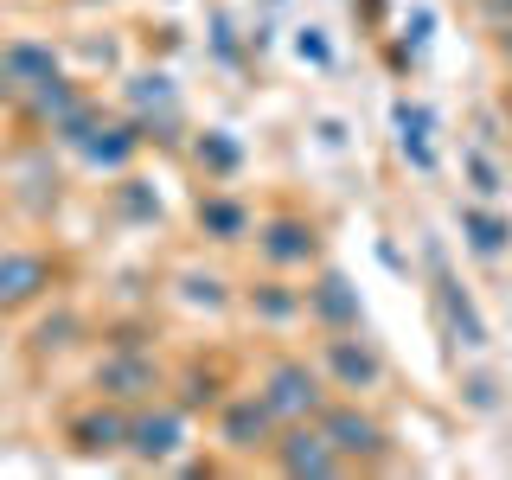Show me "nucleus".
Instances as JSON below:
<instances>
[{
    "instance_id": "1",
    "label": "nucleus",
    "mask_w": 512,
    "mask_h": 480,
    "mask_svg": "<svg viewBox=\"0 0 512 480\" xmlns=\"http://www.w3.org/2000/svg\"><path fill=\"white\" fill-rule=\"evenodd\" d=\"M256 397H263L269 410H276V423H314L320 410H327L333 384L327 372H320V359H308V352H276V359L263 365V378H256Z\"/></svg>"
},
{
    "instance_id": "2",
    "label": "nucleus",
    "mask_w": 512,
    "mask_h": 480,
    "mask_svg": "<svg viewBox=\"0 0 512 480\" xmlns=\"http://www.w3.org/2000/svg\"><path fill=\"white\" fill-rule=\"evenodd\" d=\"M167 359H160L154 346H103V359L90 365V391L109 397V404H154V397H167Z\"/></svg>"
},
{
    "instance_id": "3",
    "label": "nucleus",
    "mask_w": 512,
    "mask_h": 480,
    "mask_svg": "<svg viewBox=\"0 0 512 480\" xmlns=\"http://www.w3.org/2000/svg\"><path fill=\"white\" fill-rule=\"evenodd\" d=\"M58 282H64V256L32 250V244H7V250H0V314H7V320L45 308V301L58 295Z\"/></svg>"
},
{
    "instance_id": "4",
    "label": "nucleus",
    "mask_w": 512,
    "mask_h": 480,
    "mask_svg": "<svg viewBox=\"0 0 512 480\" xmlns=\"http://www.w3.org/2000/svg\"><path fill=\"white\" fill-rule=\"evenodd\" d=\"M250 244H256V263H263V269L295 276V269H314L320 263V224L308 212H295V205H276L269 218H256Z\"/></svg>"
},
{
    "instance_id": "5",
    "label": "nucleus",
    "mask_w": 512,
    "mask_h": 480,
    "mask_svg": "<svg viewBox=\"0 0 512 480\" xmlns=\"http://www.w3.org/2000/svg\"><path fill=\"white\" fill-rule=\"evenodd\" d=\"M314 423L327 429V442L346 455V468H378V461H391V429L365 410V397H327V410H320Z\"/></svg>"
},
{
    "instance_id": "6",
    "label": "nucleus",
    "mask_w": 512,
    "mask_h": 480,
    "mask_svg": "<svg viewBox=\"0 0 512 480\" xmlns=\"http://www.w3.org/2000/svg\"><path fill=\"white\" fill-rule=\"evenodd\" d=\"M320 372H327V384L340 397H372L378 384H384V352L365 340V327L359 333H320Z\"/></svg>"
},
{
    "instance_id": "7",
    "label": "nucleus",
    "mask_w": 512,
    "mask_h": 480,
    "mask_svg": "<svg viewBox=\"0 0 512 480\" xmlns=\"http://www.w3.org/2000/svg\"><path fill=\"white\" fill-rule=\"evenodd\" d=\"M212 429H218V442L231 448V455H256V461H269V448L282 436L276 410H269L256 391H224L218 410H212Z\"/></svg>"
},
{
    "instance_id": "8",
    "label": "nucleus",
    "mask_w": 512,
    "mask_h": 480,
    "mask_svg": "<svg viewBox=\"0 0 512 480\" xmlns=\"http://www.w3.org/2000/svg\"><path fill=\"white\" fill-rule=\"evenodd\" d=\"M186 423H192V416L173 404V397L135 404V410H128V455H135L141 468H167V461L186 448Z\"/></svg>"
},
{
    "instance_id": "9",
    "label": "nucleus",
    "mask_w": 512,
    "mask_h": 480,
    "mask_svg": "<svg viewBox=\"0 0 512 480\" xmlns=\"http://www.w3.org/2000/svg\"><path fill=\"white\" fill-rule=\"evenodd\" d=\"M269 468L288 474V480H333V474H352L346 455L327 442V429L320 423H288L276 448H269Z\"/></svg>"
},
{
    "instance_id": "10",
    "label": "nucleus",
    "mask_w": 512,
    "mask_h": 480,
    "mask_svg": "<svg viewBox=\"0 0 512 480\" xmlns=\"http://www.w3.org/2000/svg\"><path fill=\"white\" fill-rule=\"evenodd\" d=\"M64 448L84 461H109L128 455V404H109V397H90L84 410L64 416Z\"/></svg>"
},
{
    "instance_id": "11",
    "label": "nucleus",
    "mask_w": 512,
    "mask_h": 480,
    "mask_svg": "<svg viewBox=\"0 0 512 480\" xmlns=\"http://www.w3.org/2000/svg\"><path fill=\"white\" fill-rule=\"evenodd\" d=\"M192 224H199L205 244L237 250V244H250L256 212H250L244 192H231V186H212V180H205V186H199V199H192Z\"/></svg>"
},
{
    "instance_id": "12",
    "label": "nucleus",
    "mask_w": 512,
    "mask_h": 480,
    "mask_svg": "<svg viewBox=\"0 0 512 480\" xmlns=\"http://www.w3.org/2000/svg\"><path fill=\"white\" fill-rule=\"evenodd\" d=\"M84 96H90V90L77 84V77H64V71H58V77L32 84V90L20 96V103H13V122H20L26 135H39V141H45V135H52V128H58L64 116H71L77 103H84Z\"/></svg>"
},
{
    "instance_id": "13",
    "label": "nucleus",
    "mask_w": 512,
    "mask_h": 480,
    "mask_svg": "<svg viewBox=\"0 0 512 480\" xmlns=\"http://www.w3.org/2000/svg\"><path fill=\"white\" fill-rule=\"evenodd\" d=\"M308 327H320V333H359L365 327L359 288H352L340 269H320L308 282Z\"/></svg>"
},
{
    "instance_id": "14",
    "label": "nucleus",
    "mask_w": 512,
    "mask_h": 480,
    "mask_svg": "<svg viewBox=\"0 0 512 480\" xmlns=\"http://www.w3.org/2000/svg\"><path fill=\"white\" fill-rule=\"evenodd\" d=\"M237 301H244L250 320H263V327H295V320H308V288H295L282 269L244 282V288H237Z\"/></svg>"
},
{
    "instance_id": "15",
    "label": "nucleus",
    "mask_w": 512,
    "mask_h": 480,
    "mask_svg": "<svg viewBox=\"0 0 512 480\" xmlns=\"http://www.w3.org/2000/svg\"><path fill=\"white\" fill-rule=\"evenodd\" d=\"M141 148H148V141H141V128L128 122V116H103V122H96L90 135H84V148H77V160L116 180V173H128V167H135V154H141Z\"/></svg>"
},
{
    "instance_id": "16",
    "label": "nucleus",
    "mask_w": 512,
    "mask_h": 480,
    "mask_svg": "<svg viewBox=\"0 0 512 480\" xmlns=\"http://www.w3.org/2000/svg\"><path fill=\"white\" fill-rule=\"evenodd\" d=\"M0 64H7V77L20 84V96H26L32 84H45V77L64 71L58 45H52V39H32V32H26V39H7V45H0Z\"/></svg>"
},
{
    "instance_id": "17",
    "label": "nucleus",
    "mask_w": 512,
    "mask_h": 480,
    "mask_svg": "<svg viewBox=\"0 0 512 480\" xmlns=\"http://www.w3.org/2000/svg\"><path fill=\"white\" fill-rule=\"evenodd\" d=\"M186 160H192V167H199L212 186H224V180H237V173H244V141H237L231 128H205V135L186 141Z\"/></svg>"
},
{
    "instance_id": "18",
    "label": "nucleus",
    "mask_w": 512,
    "mask_h": 480,
    "mask_svg": "<svg viewBox=\"0 0 512 480\" xmlns=\"http://www.w3.org/2000/svg\"><path fill=\"white\" fill-rule=\"evenodd\" d=\"M455 218H461V237H468V250H474V256L500 263V256L512 250V218L487 212V205H455Z\"/></svg>"
},
{
    "instance_id": "19",
    "label": "nucleus",
    "mask_w": 512,
    "mask_h": 480,
    "mask_svg": "<svg viewBox=\"0 0 512 480\" xmlns=\"http://www.w3.org/2000/svg\"><path fill=\"white\" fill-rule=\"evenodd\" d=\"M436 295H442V314H448V327H455V340L468 346V352L487 346V320H480V308L468 301V288L448 276V269H436Z\"/></svg>"
},
{
    "instance_id": "20",
    "label": "nucleus",
    "mask_w": 512,
    "mask_h": 480,
    "mask_svg": "<svg viewBox=\"0 0 512 480\" xmlns=\"http://www.w3.org/2000/svg\"><path fill=\"white\" fill-rule=\"evenodd\" d=\"M167 397H173V404H180L186 416H199V410H218V397H224V372H218V365H205V359H192L186 372H173Z\"/></svg>"
},
{
    "instance_id": "21",
    "label": "nucleus",
    "mask_w": 512,
    "mask_h": 480,
    "mask_svg": "<svg viewBox=\"0 0 512 480\" xmlns=\"http://www.w3.org/2000/svg\"><path fill=\"white\" fill-rule=\"evenodd\" d=\"M391 122H397V148H404V160H416L423 173L436 167V154H429V128H436V116H429L423 103H410V96H397Z\"/></svg>"
},
{
    "instance_id": "22",
    "label": "nucleus",
    "mask_w": 512,
    "mask_h": 480,
    "mask_svg": "<svg viewBox=\"0 0 512 480\" xmlns=\"http://www.w3.org/2000/svg\"><path fill=\"white\" fill-rule=\"evenodd\" d=\"M173 295L186 301V308H205V314H224L237 301V288L218 276V269H173Z\"/></svg>"
},
{
    "instance_id": "23",
    "label": "nucleus",
    "mask_w": 512,
    "mask_h": 480,
    "mask_svg": "<svg viewBox=\"0 0 512 480\" xmlns=\"http://www.w3.org/2000/svg\"><path fill=\"white\" fill-rule=\"evenodd\" d=\"M84 314H77V308H58V314H45L39 320V327H32V340H26V352H32V359H58V352H71L77 340H84Z\"/></svg>"
},
{
    "instance_id": "24",
    "label": "nucleus",
    "mask_w": 512,
    "mask_h": 480,
    "mask_svg": "<svg viewBox=\"0 0 512 480\" xmlns=\"http://www.w3.org/2000/svg\"><path fill=\"white\" fill-rule=\"evenodd\" d=\"M109 199H116V212H122L128 224H160V192H154L148 180H135V173H116Z\"/></svg>"
},
{
    "instance_id": "25",
    "label": "nucleus",
    "mask_w": 512,
    "mask_h": 480,
    "mask_svg": "<svg viewBox=\"0 0 512 480\" xmlns=\"http://www.w3.org/2000/svg\"><path fill=\"white\" fill-rule=\"evenodd\" d=\"M461 167H468V180H474L480 199H500V192H506V180H500V167H493L487 148H461Z\"/></svg>"
},
{
    "instance_id": "26",
    "label": "nucleus",
    "mask_w": 512,
    "mask_h": 480,
    "mask_svg": "<svg viewBox=\"0 0 512 480\" xmlns=\"http://www.w3.org/2000/svg\"><path fill=\"white\" fill-rule=\"evenodd\" d=\"M295 58H301V64H320V71H327V64H333L327 32H320V26H301V32H295Z\"/></svg>"
},
{
    "instance_id": "27",
    "label": "nucleus",
    "mask_w": 512,
    "mask_h": 480,
    "mask_svg": "<svg viewBox=\"0 0 512 480\" xmlns=\"http://www.w3.org/2000/svg\"><path fill=\"white\" fill-rule=\"evenodd\" d=\"M474 13L487 26H512V0H474Z\"/></svg>"
},
{
    "instance_id": "28",
    "label": "nucleus",
    "mask_w": 512,
    "mask_h": 480,
    "mask_svg": "<svg viewBox=\"0 0 512 480\" xmlns=\"http://www.w3.org/2000/svg\"><path fill=\"white\" fill-rule=\"evenodd\" d=\"M493 58H500L506 77H512V26H493Z\"/></svg>"
},
{
    "instance_id": "29",
    "label": "nucleus",
    "mask_w": 512,
    "mask_h": 480,
    "mask_svg": "<svg viewBox=\"0 0 512 480\" xmlns=\"http://www.w3.org/2000/svg\"><path fill=\"white\" fill-rule=\"evenodd\" d=\"M468 404L474 410H493V384L487 378H468Z\"/></svg>"
},
{
    "instance_id": "30",
    "label": "nucleus",
    "mask_w": 512,
    "mask_h": 480,
    "mask_svg": "<svg viewBox=\"0 0 512 480\" xmlns=\"http://www.w3.org/2000/svg\"><path fill=\"white\" fill-rule=\"evenodd\" d=\"M500 116H506V135H512V84L500 90Z\"/></svg>"
},
{
    "instance_id": "31",
    "label": "nucleus",
    "mask_w": 512,
    "mask_h": 480,
    "mask_svg": "<svg viewBox=\"0 0 512 480\" xmlns=\"http://www.w3.org/2000/svg\"><path fill=\"white\" fill-rule=\"evenodd\" d=\"M0 352H7V314H0Z\"/></svg>"
},
{
    "instance_id": "32",
    "label": "nucleus",
    "mask_w": 512,
    "mask_h": 480,
    "mask_svg": "<svg viewBox=\"0 0 512 480\" xmlns=\"http://www.w3.org/2000/svg\"><path fill=\"white\" fill-rule=\"evenodd\" d=\"M71 7H103V0H71Z\"/></svg>"
},
{
    "instance_id": "33",
    "label": "nucleus",
    "mask_w": 512,
    "mask_h": 480,
    "mask_svg": "<svg viewBox=\"0 0 512 480\" xmlns=\"http://www.w3.org/2000/svg\"><path fill=\"white\" fill-rule=\"evenodd\" d=\"M269 7H282V0H269Z\"/></svg>"
}]
</instances>
